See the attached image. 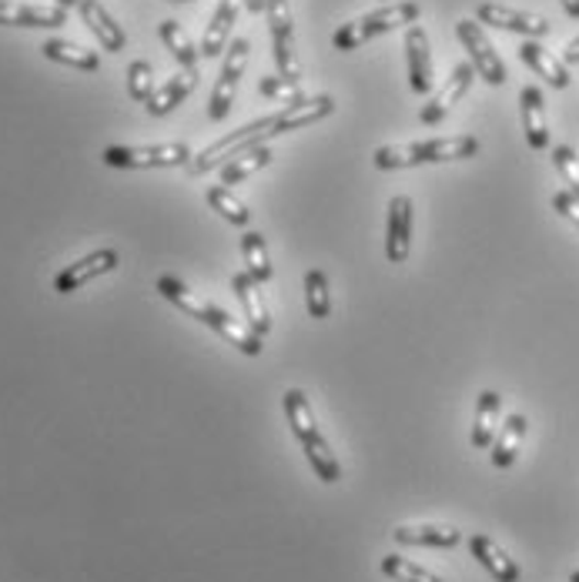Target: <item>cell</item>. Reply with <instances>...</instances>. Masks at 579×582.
Segmentation results:
<instances>
[{"mask_svg": "<svg viewBox=\"0 0 579 582\" xmlns=\"http://www.w3.org/2000/svg\"><path fill=\"white\" fill-rule=\"evenodd\" d=\"M419 14H422V11H419L416 0H399V4H382V8L372 11V14L342 24V27L332 34V44H336V50H355V47L368 44L372 37H382V34H389V31H396V27H406V24L412 27V24L419 21Z\"/></svg>", "mask_w": 579, "mask_h": 582, "instance_id": "6da1fadb", "label": "cell"}, {"mask_svg": "<svg viewBox=\"0 0 579 582\" xmlns=\"http://www.w3.org/2000/svg\"><path fill=\"white\" fill-rule=\"evenodd\" d=\"M272 124H275V114H269V117H262V121H251L248 127H238V132L218 138L215 145H208L205 151H198L195 158L188 161V174H195V178H198V174H208L212 168L231 161L235 155H241V151H248V148H254V145H262V141L272 135Z\"/></svg>", "mask_w": 579, "mask_h": 582, "instance_id": "7a4b0ae2", "label": "cell"}, {"mask_svg": "<svg viewBox=\"0 0 579 582\" xmlns=\"http://www.w3.org/2000/svg\"><path fill=\"white\" fill-rule=\"evenodd\" d=\"M191 158H195V155H191V148L184 141H168V145H114V148L101 151V161L107 168H132V171H141V168H181Z\"/></svg>", "mask_w": 579, "mask_h": 582, "instance_id": "3957f363", "label": "cell"}, {"mask_svg": "<svg viewBox=\"0 0 579 582\" xmlns=\"http://www.w3.org/2000/svg\"><path fill=\"white\" fill-rule=\"evenodd\" d=\"M248 60H251V41L248 37L231 41V47L225 50V64H222V75L215 81L212 101H208V117L212 121H225L231 114V104L238 98V84H241Z\"/></svg>", "mask_w": 579, "mask_h": 582, "instance_id": "277c9868", "label": "cell"}, {"mask_svg": "<svg viewBox=\"0 0 579 582\" xmlns=\"http://www.w3.org/2000/svg\"><path fill=\"white\" fill-rule=\"evenodd\" d=\"M456 37H459L463 47L469 50V64H473L476 75H479L486 84H492V88L506 84V64H502V57L496 54V47L489 44V37L483 34V24H479V21H459V24H456Z\"/></svg>", "mask_w": 579, "mask_h": 582, "instance_id": "5b68a950", "label": "cell"}, {"mask_svg": "<svg viewBox=\"0 0 579 582\" xmlns=\"http://www.w3.org/2000/svg\"><path fill=\"white\" fill-rule=\"evenodd\" d=\"M117 262H121V254H117L114 248H98V251L78 258L75 265L60 269L57 278H54V292H57V295H71V292L84 288L88 282H94V278H101V275H111V272L117 269Z\"/></svg>", "mask_w": 579, "mask_h": 582, "instance_id": "8992f818", "label": "cell"}, {"mask_svg": "<svg viewBox=\"0 0 579 582\" xmlns=\"http://www.w3.org/2000/svg\"><path fill=\"white\" fill-rule=\"evenodd\" d=\"M265 18L272 27V44H275V64L282 78H295L298 81V60L292 50V37H295V21H292V8L288 0H269L265 4Z\"/></svg>", "mask_w": 579, "mask_h": 582, "instance_id": "52a82bcc", "label": "cell"}, {"mask_svg": "<svg viewBox=\"0 0 579 582\" xmlns=\"http://www.w3.org/2000/svg\"><path fill=\"white\" fill-rule=\"evenodd\" d=\"M476 21L479 24H489V27H499V31H509V34H523L530 41H540L549 34V21L540 18V14H526V11H516V8H506V4H479L476 8Z\"/></svg>", "mask_w": 579, "mask_h": 582, "instance_id": "ba28073f", "label": "cell"}, {"mask_svg": "<svg viewBox=\"0 0 579 582\" xmlns=\"http://www.w3.org/2000/svg\"><path fill=\"white\" fill-rule=\"evenodd\" d=\"M473 81H476V68L466 60V64H456L453 68V75H449V81L432 94V101L429 104H422V111H419V121L422 124H439L449 111H453L466 94H469V88H473Z\"/></svg>", "mask_w": 579, "mask_h": 582, "instance_id": "9c48e42d", "label": "cell"}, {"mask_svg": "<svg viewBox=\"0 0 579 582\" xmlns=\"http://www.w3.org/2000/svg\"><path fill=\"white\" fill-rule=\"evenodd\" d=\"M412 251V198L396 194L389 202V221H385V258L393 265H406Z\"/></svg>", "mask_w": 579, "mask_h": 582, "instance_id": "30bf717a", "label": "cell"}, {"mask_svg": "<svg viewBox=\"0 0 579 582\" xmlns=\"http://www.w3.org/2000/svg\"><path fill=\"white\" fill-rule=\"evenodd\" d=\"M332 111H336V98H332V94H315V98L292 101V104H285V111L275 114V124H272V135H269V138L302 132V127L318 124L321 117H329Z\"/></svg>", "mask_w": 579, "mask_h": 582, "instance_id": "8fae6325", "label": "cell"}, {"mask_svg": "<svg viewBox=\"0 0 579 582\" xmlns=\"http://www.w3.org/2000/svg\"><path fill=\"white\" fill-rule=\"evenodd\" d=\"M205 326L208 329H215L228 345H235L241 355H262V335L254 332L251 326H245V321H238L235 315H228L225 308H218V305H208V315H205Z\"/></svg>", "mask_w": 579, "mask_h": 582, "instance_id": "7c38bea8", "label": "cell"}, {"mask_svg": "<svg viewBox=\"0 0 579 582\" xmlns=\"http://www.w3.org/2000/svg\"><path fill=\"white\" fill-rule=\"evenodd\" d=\"M231 292H235V298H238V305L248 318V326L259 335H269L272 332V315H269L262 285L254 282L248 272H238V275H231Z\"/></svg>", "mask_w": 579, "mask_h": 582, "instance_id": "4fadbf2b", "label": "cell"}, {"mask_svg": "<svg viewBox=\"0 0 579 582\" xmlns=\"http://www.w3.org/2000/svg\"><path fill=\"white\" fill-rule=\"evenodd\" d=\"M406 60H409V84L419 98L432 91V50H429V34L425 27L412 24L406 31Z\"/></svg>", "mask_w": 579, "mask_h": 582, "instance_id": "5bb4252c", "label": "cell"}, {"mask_svg": "<svg viewBox=\"0 0 579 582\" xmlns=\"http://www.w3.org/2000/svg\"><path fill=\"white\" fill-rule=\"evenodd\" d=\"M68 11L64 8H44V4H8L0 0V27H64Z\"/></svg>", "mask_w": 579, "mask_h": 582, "instance_id": "9a60e30c", "label": "cell"}, {"mask_svg": "<svg viewBox=\"0 0 579 582\" xmlns=\"http://www.w3.org/2000/svg\"><path fill=\"white\" fill-rule=\"evenodd\" d=\"M469 552H473V559H479V566H483L496 582H520V579H523L516 559H509L506 549H502L496 539L483 536V533L469 536Z\"/></svg>", "mask_w": 579, "mask_h": 582, "instance_id": "2e32d148", "label": "cell"}, {"mask_svg": "<svg viewBox=\"0 0 579 582\" xmlns=\"http://www.w3.org/2000/svg\"><path fill=\"white\" fill-rule=\"evenodd\" d=\"M520 114H523V132L533 151L549 148V124H546V101L536 84H526L520 91Z\"/></svg>", "mask_w": 579, "mask_h": 582, "instance_id": "e0dca14e", "label": "cell"}, {"mask_svg": "<svg viewBox=\"0 0 579 582\" xmlns=\"http://www.w3.org/2000/svg\"><path fill=\"white\" fill-rule=\"evenodd\" d=\"M81 21L88 24V31L98 37V44L111 54H121L127 47V34L121 31V24L104 11L101 0H84L81 4Z\"/></svg>", "mask_w": 579, "mask_h": 582, "instance_id": "ac0fdd59", "label": "cell"}, {"mask_svg": "<svg viewBox=\"0 0 579 582\" xmlns=\"http://www.w3.org/2000/svg\"><path fill=\"white\" fill-rule=\"evenodd\" d=\"M238 24V0H222L215 8L208 27H205V37H202V57H222L228 50V41H231V31Z\"/></svg>", "mask_w": 579, "mask_h": 582, "instance_id": "d6986e66", "label": "cell"}, {"mask_svg": "<svg viewBox=\"0 0 579 582\" xmlns=\"http://www.w3.org/2000/svg\"><path fill=\"white\" fill-rule=\"evenodd\" d=\"M520 57H523V64L530 71H536L549 88H556V91H563V88H569V68L559 60V57H553L540 41H526V44H520Z\"/></svg>", "mask_w": 579, "mask_h": 582, "instance_id": "ffe728a7", "label": "cell"}, {"mask_svg": "<svg viewBox=\"0 0 579 582\" xmlns=\"http://www.w3.org/2000/svg\"><path fill=\"white\" fill-rule=\"evenodd\" d=\"M526 415L523 412H512L502 429L496 432L492 438V466L496 469H509L512 463L520 459V448H523V438H526Z\"/></svg>", "mask_w": 579, "mask_h": 582, "instance_id": "44dd1931", "label": "cell"}, {"mask_svg": "<svg viewBox=\"0 0 579 582\" xmlns=\"http://www.w3.org/2000/svg\"><path fill=\"white\" fill-rule=\"evenodd\" d=\"M393 539L399 546H429V549H456L463 543V533L453 529V526H432V523H422V526H396L393 529Z\"/></svg>", "mask_w": 579, "mask_h": 582, "instance_id": "7402d4cb", "label": "cell"}, {"mask_svg": "<svg viewBox=\"0 0 579 582\" xmlns=\"http://www.w3.org/2000/svg\"><path fill=\"white\" fill-rule=\"evenodd\" d=\"M302 452H305V459H308L311 472H315L321 482H326V486H336V482L342 479V466H339V459H336V452H332L329 438L321 435V429L311 432L308 438H302Z\"/></svg>", "mask_w": 579, "mask_h": 582, "instance_id": "603a6c76", "label": "cell"}, {"mask_svg": "<svg viewBox=\"0 0 579 582\" xmlns=\"http://www.w3.org/2000/svg\"><path fill=\"white\" fill-rule=\"evenodd\" d=\"M499 415H502V399L499 392H492V388H486V392H479L476 399V422H473V448H492V438L499 432Z\"/></svg>", "mask_w": 579, "mask_h": 582, "instance_id": "cb8c5ba5", "label": "cell"}, {"mask_svg": "<svg viewBox=\"0 0 579 582\" xmlns=\"http://www.w3.org/2000/svg\"><path fill=\"white\" fill-rule=\"evenodd\" d=\"M198 88V71H178L174 78H168L158 91H155V98L145 104L148 107V114L151 117H164V114H171L178 104H184V98Z\"/></svg>", "mask_w": 579, "mask_h": 582, "instance_id": "d4e9b609", "label": "cell"}, {"mask_svg": "<svg viewBox=\"0 0 579 582\" xmlns=\"http://www.w3.org/2000/svg\"><path fill=\"white\" fill-rule=\"evenodd\" d=\"M41 50H44V57H47V60H54V64H64V68L88 71V75L101 71V57H98L94 50L81 47V44H71V41L50 37V41H44V44H41Z\"/></svg>", "mask_w": 579, "mask_h": 582, "instance_id": "484cf974", "label": "cell"}, {"mask_svg": "<svg viewBox=\"0 0 579 582\" xmlns=\"http://www.w3.org/2000/svg\"><path fill=\"white\" fill-rule=\"evenodd\" d=\"M425 164H442V161H466L479 155V138L473 135H456V138H432L422 141Z\"/></svg>", "mask_w": 579, "mask_h": 582, "instance_id": "4316f807", "label": "cell"}, {"mask_svg": "<svg viewBox=\"0 0 579 582\" xmlns=\"http://www.w3.org/2000/svg\"><path fill=\"white\" fill-rule=\"evenodd\" d=\"M155 288H158V295H161L164 301H171L174 308H181V311L191 315V318H198L202 326H205V315H208V305H212V301L198 298V295L191 292L181 278H174V275H161V278L155 282Z\"/></svg>", "mask_w": 579, "mask_h": 582, "instance_id": "83f0119b", "label": "cell"}, {"mask_svg": "<svg viewBox=\"0 0 579 582\" xmlns=\"http://www.w3.org/2000/svg\"><path fill=\"white\" fill-rule=\"evenodd\" d=\"M241 262H245V272H248L254 282H259V285L272 282L269 244H265V238H262L259 231H245V238H241Z\"/></svg>", "mask_w": 579, "mask_h": 582, "instance_id": "f1b7e54d", "label": "cell"}, {"mask_svg": "<svg viewBox=\"0 0 579 582\" xmlns=\"http://www.w3.org/2000/svg\"><path fill=\"white\" fill-rule=\"evenodd\" d=\"M269 164H272V151H269L265 145H254V148L235 155V158L222 168V184H225V187H228V184H241L245 178L259 174V171L269 168Z\"/></svg>", "mask_w": 579, "mask_h": 582, "instance_id": "f546056e", "label": "cell"}, {"mask_svg": "<svg viewBox=\"0 0 579 582\" xmlns=\"http://www.w3.org/2000/svg\"><path fill=\"white\" fill-rule=\"evenodd\" d=\"M158 34H161V41H164V47L171 50V57L181 64L184 71H198L195 64H198V47L191 44V37L184 34V27L178 24V21H161L158 24Z\"/></svg>", "mask_w": 579, "mask_h": 582, "instance_id": "4dcf8cb0", "label": "cell"}, {"mask_svg": "<svg viewBox=\"0 0 579 582\" xmlns=\"http://www.w3.org/2000/svg\"><path fill=\"white\" fill-rule=\"evenodd\" d=\"M305 308L315 321H326L332 315V292H329V278L321 269L305 272Z\"/></svg>", "mask_w": 579, "mask_h": 582, "instance_id": "1f68e13d", "label": "cell"}, {"mask_svg": "<svg viewBox=\"0 0 579 582\" xmlns=\"http://www.w3.org/2000/svg\"><path fill=\"white\" fill-rule=\"evenodd\" d=\"M282 402H285V415H288L292 435H295L298 442H302V438H308L311 432H318L315 412H311V406H308V399H305L302 388H288Z\"/></svg>", "mask_w": 579, "mask_h": 582, "instance_id": "d6a6232c", "label": "cell"}, {"mask_svg": "<svg viewBox=\"0 0 579 582\" xmlns=\"http://www.w3.org/2000/svg\"><path fill=\"white\" fill-rule=\"evenodd\" d=\"M205 202L212 205V212H218L225 221H231V225H238V228H245L248 221H251V212L245 208V202H238L235 194H231V187H208V194H205Z\"/></svg>", "mask_w": 579, "mask_h": 582, "instance_id": "836d02e7", "label": "cell"}, {"mask_svg": "<svg viewBox=\"0 0 579 582\" xmlns=\"http://www.w3.org/2000/svg\"><path fill=\"white\" fill-rule=\"evenodd\" d=\"M382 575H389L393 582H442L435 572L402 559V556H385L382 559Z\"/></svg>", "mask_w": 579, "mask_h": 582, "instance_id": "e575fe53", "label": "cell"}, {"mask_svg": "<svg viewBox=\"0 0 579 582\" xmlns=\"http://www.w3.org/2000/svg\"><path fill=\"white\" fill-rule=\"evenodd\" d=\"M155 91V68L148 60H132V68H127V94H132V101L148 104Z\"/></svg>", "mask_w": 579, "mask_h": 582, "instance_id": "d590c367", "label": "cell"}, {"mask_svg": "<svg viewBox=\"0 0 579 582\" xmlns=\"http://www.w3.org/2000/svg\"><path fill=\"white\" fill-rule=\"evenodd\" d=\"M259 94L269 98V101H279V104H292V101H302V98H305V94H302V84H298L295 78H282V75L262 78V81H259Z\"/></svg>", "mask_w": 579, "mask_h": 582, "instance_id": "8d00e7d4", "label": "cell"}, {"mask_svg": "<svg viewBox=\"0 0 579 582\" xmlns=\"http://www.w3.org/2000/svg\"><path fill=\"white\" fill-rule=\"evenodd\" d=\"M553 164H556V171H559L566 191L579 198V158H576V151H572L569 145L553 148Z\"/></svg>", "mask_w": 579, "mask_h": 582, "instance_id": "74e56055", "label": "cell"}, {"mask_svg": "<svg viewBox=\"0 0 579 582\" xmlns=\"http://www.w3.org/2000/svg\"><path fill=\"white\" fill-rule=\"evenodd\" d=\"M553 208H556L566 221H572V225L579 228V198H576V194L556 191V194H553Z\"/></svg>", "mask_w": 579, "mask_h": 582, "instance_id": "f35d334b", "label": "cell"}, {"mask_svg": "<svg viewBox=\"0 0 579 582\" xmlns=\"http://www.w3.org/2000/svg\"><path fill=\"white\" fill-rule=\"evenodd\" d=\"M563 64H566V68H569V64H579V37L566 44V50H563Z\"/></svg>", "mask_w": 579, "mask_h": 582, "instance_id": "ab89813d", "label": "cell"}, {"mask_svg": "<svg viewBox=\"0 0 579 582\" xmlns=\"http://www.w3.org/2000/svg\"><path fill=\"white\" fill-rule=\"evenodd\" d=\"M241 4H245L251 14H265V4H269V0H241Z\"/></svg>", "mask_w": 579, "mask_h": 582, "instance_id": "60d3db41", "label": "cell"}, {"mask_svg": "<svg viewBox=\"0 0 579 582\" xmlns=\"http://www.w3.org/2000/svg\"><path fill=\"white\" fill-rule=\"evenodd\" d=\"M559 4H563V11H566L572 21H579V0H559Z\"/></svg>", "mask_w": 579, "mask_h": 582, "instance_id": "b9f144b4", "label": "cell"}, {"mask_svg": "<svg viewBox=\"0 0 579 582\" xmlns=\"http://www.w3.org/2000/svg\"><path fill=\"white\" fill-rule=\"evenodd\" d=\"M84 0H57V8H64V11H71V8H81Z\"/></svg>", "mask_w": 579, "mask_h": 582, "instance_id": "7bdbcfd3", "label": "cell"}, {"mask_svg": "<svg viewBox=\"0 0 579 582\" xmlns=\"http://www.w3.org/2000/svg\"><path fill=\"white\" fill-rule=\"evenodd\" d=\"M569 582H579V569H576V572L569 575Z\"/></svg>", "mask_w": 579, "mask_h": 582, "instance_id": "ee69618b", "label": "cell"}, {"mask_svg": "<svg viewBox=\"0 0 579 582\" xmlns=\"http://www.w3.org/2000/svg\"><path fill=\"white\" fill-rule=\"evenodd\" d=\"M168 4H178V0H168Z\"/></svg>", "mask_w": 579, "mask_h": 582, "instance_id": "f6af8a7d", "label": "cell"}, {"mask_svg": "<svg viewBox=\"0 0 579 582\" xmlns=\"http://www.w3.org/2000/svg\"><path fill=\"white\" fill-rule=\"evenodd\" d=\"M382 4H389V0H382Z\"/></svg>", "mask_w": 579, "mask_h": 582, "instance_id": "bcb514c9", "label": "cell"}, {"mask_svg": "<svg viewBox=\"0 0 579 582\" xmlns=\"http://www.w3.org/2000/svg\"><path fill=\"white\" fill-rule=\"evenodd\" d=\"M178 4H184V0H178Z\"/></svg>", "mask_w": 579, "mask_h": 582, "instance_id": "7dc6e473", "label": "cell"}]
</instances>
